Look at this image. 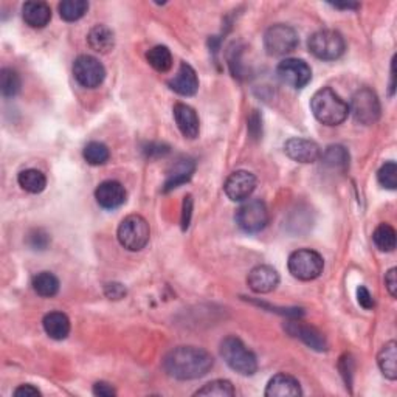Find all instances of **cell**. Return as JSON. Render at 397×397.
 Segmentation results:
<instances>
[{
    "label": "cell",
    "mask_w": 397,
    "mask_h": 397,
    "mask_svg": "<svg viewBox=\"0 0 397 397\" xmlns=\"http://www.w3.org/2000/svg\"><path fill=\"white\" fill-rule=\"evenodd\" d=\"M106 295H107V297H109L111 300H121V298H125L126 288H125V286H121V284H118V283L107 284V286H106Z\"/></svg>",
    "instance_id": "cell-39"
},
{
    "label": "cell",
    "mask_w": 397,
    "mask_h": 397,
    "mask_svg": "<svg viewBox=\"0 0 397 397\" xmlns=\"http://www.w3.org/2000/svg\"><path fill=\"white\" fill-rule=\"evenodd\" d=\"M236 391L232 385V382L228 380H213L210 384H207L197 389L194 396H218V397H232Z\"/></svg>",
    "instance_id": "cell-33"
},
{
    "label": "cell",
    "mask_w": 397,
    "mask_h": 397,
    "mask_svg": "<svg viewBox=\"0 0 397 397\" xmlns=\"http://www.w3.org/2000/svg\"><path fill=\"white\" fill-rule=\"evenodd\" d=\"M288 272L293 278L300 281H312L319 278L323 269H324V261L320 253L310 250V249H302L297 250L288 256L287 261Z\"/></svg>",
    "instance_id": "cell-6"
},
{
    "label": "cell",
    "mask_w": 397,
    "mask_h": 397,
    "mask_svg": "<svg viewBox=\"0 0 397 397\" xmlns=\"http://www.w3.org/2000/svg\"><path fill=\"white\" fill-rule=\"evenodd\" d=\"M277 75L281 81L291 85V88L302 89L306 88L310 83V79H312V70H310L306 61L288 57V60H284L278 64Z\"/></svg>",
    "instance_id": "cell-11"
},
{
    "label": "cell",
    "mask_w": 397,
    "mask_h": 397,
    "mask_svg": "<svg viewBox=\"0 0 397 397\" xmlns=\"http://www.w3.org/2000/svg\"><path fill=\"white\" fill-rule=\"evenodd\" d=\"M74 76L79 85L85 89H95L103 84L106 78L104 66L90 55L78 56L74 62Z\"/></svg>",
    "instance_id": "cell-10"
},
{
    "label": "cell",
    "mask_w": 397,
    "mask_h": 397,
    "mask_svg": "<svg viewBox=\"0 0 397 397\" xmlns=\"http://www.w3.org/2000/svg\"><path fill=\"white\" fill-rule=\"evenodd\" d=\"M146 60L149 66L160 74H166L172 67V55L169 48L165 46H155L151 48L146 53Z\"/></svg>",
    "instance_id": "cell-28"
},
{
    "label": "cell",
    "mask_w": 397,
    "mask_h": 397,
    "mask_svg": "<svg viewBox=\"0 0 397 397\" xmlns=\"http://www.w3.org/2000/svg\"><path fill=\"white\" fill-rule=\"evenodd\" d=\"M14 396L16 397H36L41 396V391L33 385H20L19 388L14 389Z\"/></svg>",
    "instance_id": "cell-42"
},
{
    "label": "cell",
    "mask_w": 397,
    "mask_h": 397,
    "mask_svg": "<svg viewBox=\"0 0 397 397\" xmlns=\"http://www.w3.org/2000/svg\"><path fill=\"white\" fill-rule=\"evenodd\" d=\"M93 394L98 397H113L117 394V391H115L113 386L107 384V382H97V384L93 385Z\"/></svg>",
    "instance_id": "cell-38"
},
{
    "label": "cell",
    "mask_w": 397,
    "mask_h": 397,
    "mask_svg": "<svg viewBox=\"0 0 397 397\" xmlns=\"http://www.w3.org/2000/svg\"><path fill=\"white\" fill-rule=\"evenodd\" d=\"M298 34L284 24L272 25L264 34V48L270 56H286L298 47Z\"/></svg>",
    "instance_id": "cell-8"
},
{
    "label": "cell",
    "mask_w": 397,
    "mask_h": 397,
    "mask_svg": "<svg viewBox=\"0 0 397 397\" xmlns=\"http://www.w3.org/2000/svg\"><path fill=\"white\" fill-rule=\"evenodd\" d=\"M44 330L53 340H64L70 334V320L62 312H50L44 316Z\"/></svg>",
    "instance_id": "cell-21"
},
{
    "label": "cell",
    "mask_w": 397,
    "mask_h": 397,
    "mask_svg": "<svg viewBox=\"0 0 397 397\" xmlns=\"http://www.w3.org/2000/svg\"><path fill=\"white\" fill-rule=\"evenodd\" d=\"M267 397H295L301 396L300 382L288 374H277L267 384L265 393Z\"/></svg>",
    "instance_id": "cell-18"
},
{
    "label": "cell",
    "mask_w": 397,
    "mask_h": 397,
    "mask_svg": "<svg viewBox=\"0 0 397 397\" xmlns=\"http://www.w3.org/2000/svg\"><path fill=\"white\" fill-rule=\"evenodd\" d=\"M22 81H20V76L16 70L13 69H2L0 71V90H2V95L6 98L16 97Z\"/></svg>",
    "instance_id": "cell-32"
},
{
    "label": "cell",
    "mask_w": 397,
    "mask_h": 397,
    "mask_svg": "<svg viewBox=\"0 0 397 397\" xmlns=\"http://www.w3.org/2000/svg\"><path fill=\"white\" fill-rule=\"evenodd\" d=\"M172 112H174V120H176L179 131L182 132L185 139H190V140L196 139L200 131L199 117H197L196 111H194L193 107H190L188 104L177 103L174 106V109H172Z\"/></svg>",
    "instance_id": "cell-17"
},
{
    "label": "cell",
    "mask_w": 397,
    "mask_h": 397,
    "mask_svg": "<svg viewBox=\"0 0 397 397\" xmlns=\"http://www.w3.org/2000/svg\"><path fill=\"white\" fill-rule=\"evenodd\" d=\"M256 188V177L249 171H236L230 174L223 185L227 197L233 202L247 200Z\"/></svg>",
    "instance_id": "cell-12"
},
{
    "label": "cell",
    "mask_w": 397,
    "mask_h": 397,
    "mask_svg": "<svg viewBox=\"0 0 397 397\" xmlns=\"http://www.w3.org/2000/svg\"><path fill=\"white\" fill-rule=\"evenodd\" d=\"M194 169H196V165H194L193 160H188V158H183V160H179L172 169L169 171L168 179H166V183L163 191L168 193L171 190H174L179 185L186 183L194 174Z\"/></svg>",
    "instance_id": "cell-22"
},
{
    "label": "cell",
    "mask_w": 397,
    "mask_h": 397,
    "mask_svg": "<svg viewBox=\"0 0 397 397\" xmlns=\"http://www.w3.org/2000/svg\"><path fill=\"white\" fill-rule=\"evenodd\" d=\"M191 210H193V199L191 196H186L183 200V211H182V228L186 230L191 221Z\"/></svg>",
    "instance_id": "cell-40"
},
{
    "label": "cell",
    "mask_w": 397,
    "mask_h": 397,
    "mask_svg": "<svg viewBox=\"0 0 397 397\" xmlns=\"http://www.w3.org/2000/svg\"><path fill=\"white\" fill-rule=\"evenodd\" d=\"M168 85L171 90H174L182 97L196 95V92L199 90V78L196 70H194L190 64L182 62L179 67L177 75L172 78L171 81H168Z\"/></svg>",
    "instance_id": "cell-16"
},
{
    "label": "cell",
    "mask_w": 397,
    "mask_h": 397,
    "mask_svg": "<svg viewBox=\"0 0 397 397\" xmlns=\"http://www.w3.org/2000/svg\"><path fill=\"white\" fill-rule=\"evenodd\" d=\"M214 358L211 354L196 346H179L169 351L163 360V368L171 377L179 380L200 379L211 371Z\"/></svg>",
    "instance_id": "cell-1"
},
{
    "label": "cell",
    "mask_w": 397,
    "mask_h": 397,
    "mask_svg": "<svg viewBox=\"0 0 397 397\" xmlns=\"http://www.w3.org/2000/svg\"><path fill=\"white\" fill-rule=\"evenodd\" d=\"M235 219L242 232L259 233L269 223V210L263 200L251 199L237 208Z\"/></svg>",
    "instance_id": "cell-7"
},
{
    "label": "cell",
    "mask_w": 397,
    "mask_h": 397,
    "mask_svg": "<svg viewBox=\"0 0 397 397\" xmlns=\"http://www.w3.org/2000/svg\"><path fill=\"white\" fill-rule=\"evenodd\" d=\"M394 60H393V64H391V85H389V95H393L394 93Z\"/></svg>",
    "instance_id": "cell-44"
},
{
    "label": "cell",
    "mask_w": 397,
    "mask_h": 397,
    "mask_svg": "<svg viewBox=\"0 0 397 397\" xmlns=\"http://www.w3.org/2000/svg\"><path fill=\"white\" fill-rule=\"evenodd\" d=\"M247 284L255 293H269L278 287L279 275L270 265H258L250 270Z\"/></svg>",
    "instance_id": "cell-14"
},
{
    "label": "cell",
    "mask_w": 397,
    "mask_h": 397,
    "mask_svg": "<svg viewBox=\"0 0 397 397\" xmlns=\"http://www.w3.org/2000/svg\"><path fill=\"white\" fill-rule=\"evenodd\" d=\"M83 157L89 165L99 166V165L107 163V160H109V157H111V153H109V148H107L104 143L90 141L85 144V148L83 151Z\"/></svg>",
    "instance_id": "cell-31"
},
{
    "label": "cell",
    "mask_w": 397,
    "mask_h": 397,
    "mask_svg": "<svg viewBox=\"0 0 397 397\" xmlns=\"http://www.w3.org/2000/svg\"><path fill=\"white\" fill-rule=\"evenodd\" d=\"M118 242L129 251H139L146 247L151 237L148 221L140 214H131L121 221L118 232Z\"/></svg>",
    "instance_id": "cell-4"
},
{
    "label": "cell",
    "mask_w": 397,
    "mask_h": 397,
    "mask_svg": "<svg viewBox=\"0 0 397 397\" xmlns=\"http://www.w3.org/2000/svg\"><path fill=\"white\" fill-rule=\"evenodd\" d=\"M32 286L34 288V292L38 293L39 297L44 298H52L60 292V279L50 272L38 273V275L33 278Z\"/></svg>",
    "instance_id": "cell-26"
},
{
    "label": "cell",
    "mask_w": 397,
    "mask_h": 397,
    "mask_svg": "<svg viewBox=\"0 0 397 397\" xmlns=\"http://www.w3.org/2000/svg\"><path fill=\"white\" fill-rule=\"evenodd\" d=\"M379 183L386 190H396L397 188V165L394 162L385 163L377 172Z\"/></svg>",
    "instance_id": "cell-34"
},
{
    "label": "cell",
    "mask_w": 397,
    "mask_h": 397,
    "mask_svg": "<svg viewBox=\"0 0 397 397\" xmlns=\"http://www.w3.org/2000/svg\"><path fill=\"white\" fill-rule=\"evenodd\" d=\"M396 360H397V344L396 342H388L379 352L377 363L382 374L389 380H396L397 377Z\"/></svg>",
    "instance_id": "cell-24"
},
{
    "label": "cell",
    "mask_w": 397,
    "mask_h": 397,
    "mask_svg": "<svg viewBox=\"0 0 397 397\" xmlns=\"http://www.w3.org/2000/svg\"><path fill=\"white\" fill-rule=\"evenodd\" d=\"M332 6H334V8H340V10H356V8H358V5L357 4H343V5H340V4H332Z\"/></svg>",
    "instance_id": "cell-43"
},
{
    "label": "cell",
    "mask_w": 397,
    "mask_h": 397,
    "mask_svg": "<svg viewBox=\"0 0 397 397\" xmlns=\"http://www.w3.org/2000/svg\"><path fill=\"white\" fill-rule=\"evenodd\" d=\"M221 357L241 375H253L258 371L256 356L237 337H227L221 343Z\"/></svg>",
    "instance_id": "cell-3"
},
{
    "label": "cell",
    "mask_w": 397,
    "mask_h": 397,
    "mask_svg": "<svg viewBox=\"0 0 397 397\" xmlns=\"http://www.w3.org/2000/svg\"><path fill=\"white\" fill-rule=\"evenodd\" d=\"M89 46L98 53H109L115 46V36L109 27L97 25L93 27L88 36Z\"/></svg>",
    "instance_id": "cell-23"
},
{
    "label": "cell",
    "mask_w": 397,
    "mask_h": 397,
    "mask_svg": "<svg viewBox=\"0 0 397 397\" xmlns=\"http://www.w3.org/2000/svg\"><path fill=\"white\" fill-rule=\"evenodd\" d=\"M396 273H397V270L391 269L386 273V277H385L386 288H388V292H389V295H391L393 298L397 297V278H396Z\"/></svg>",
    "instance_id": "cell-41"
},
{
    "label": "cell",
    "mask_w": 397,
    "mask_h": 397,
    "mask_svg": "<svg viewBox=\"0 0 397 397\" xmlns=\"http://www.w3.org/2000/svg\"><path fill=\"white\" fill-rule=\"evenodd\" d=\"M323 163L332 169L344 171L349 166V154L340 144H332L321 154Z\"/></svg>",
    "instance_id": "cell-27"
},
{
    "label": "cell",
    "mask_w": 397,
    "mask_h": 397,
    "mask_svg": "<svg viewBox=\"0 0 397 397\" xmlns=\"http://www.w3.org/2000/svg\"><path fill=\"white\" fill-rule=\"evenodd\" d=\"M288 334L293 335V337H298L300 340L305 342L310 348L315 349V351H326L328 349V343H326V338L323 337L321 332L316 330L312 326H306V324L302 323H291L287 326Z\"/></svg>",
    "instance_id": "cell-19"
},
{
    "label": "cell",
    "mask_w": 397,
    "mask_h": 397,
    "mask_svg": "<svg viewBox=\"0 0 397 397\" xmlns=\"http://www.w3.org/2000/svg\"><path fill=\"white\" fill-rule=\"evenodd\" d=\"M349 112H352L354 118L363 126L374 125L380 118V101L371 89L363 88L352 97Z\"/></svg>",
    "instance_id": "cell-9"
},
{
    "label": "cell",
    "mask_w": 397,
    "mask_h": 397,
    "mask_svg": "<svg viewBox=\"0 0 397 397\" xmlns=\"http://www.w3.org/2000/svg\"><path fill=\"white\" fill-rule=\"evenodd\" d=\"M22 18L32 28H44L52 20V8L46 2H27L22 6Z\"/></svg>",
    "instance_id": "cell-20"
},
{
    "label": "cell",
    "mask_w": 397,
    "mask_h": 397,
    "mask_svg": "<svg viewBox=\"0 0 397 397\" xmlns=\"http://www.w3.org/2000/svg\"><path fill=\"white\" fill-rule=\"evenodd\" d=\"M372 241L380 251H393L396 249V230L389 223H380L374 230Z\"/></svg>",
    "instance_id": "cell-30"
},
{
    "label": "cell",
    "mask_w": 397,
    "mask_h": 397,
    "mask_svg": "<svg viewBox=\"0 0 397 397\" xmlns=\"http://www.w3.org/2000/svg\"><path fill=\"white\" fill-rule=\"evenodd\" d=\"M310 109L314 117L326 126H338L348 118L349 106L342 97L329 88H323L310 99Z\"/></svg>",
    "instance_id": "cell-2"
},
{
    "label": "cell",
    "mask_w": 397,
    "mask_h": 397,
    "mask_svg": "<svg viewBox=\"0 0 397 397\" xmlns=\"http://www.w3.org/2000/svg\"><path fill=\"white\" fill-rule=\"evenodd\" d=\"M309 52L321 61H335L346 50L343 36L334 30H321L310 36L307 41Z\"/></svg>",
    "instance_id": "cell-5"
},
{
    "label": "cell",
    "mask_w": 397,
    "mask_h": 397,
    "mask_svg": "<svg viewBox=\"0 0 397 397\" xmlns=\"http://www.w3.org/2000/svg\"><path fill=\"white\" fill-rule=\"evenodd\" d=\"M60 10V16L67 20V22H76L84 14L89 11V4L85 0H64L57 6Z\"/></svg>",
    "instance_id": "cell-29"
},
{
    "label": "cell",
    "mask_w": 397,
    "mask_h": 397,
    "mask_svg": "<svg viewBox=\"0 0 397 397\" xmlns=\"http://www.w3.org/2000/svg\"><path fill=\"white\" fill-rule=\"evenodd\" d=\"M284 151L288 158L298 163H314L321 157L319 144L306 139H291L284 144Z\"/></svg>",
    "instance_id": "cell-13"
},
{
    "label": "cell",
    "mask_w": 397,
    "mask_h": 397,
    "mask_svg": "<svg viewBox=\"0 0 397 397\" xmlns=\"http://www.w3.org/2000/svg\"><path fill=\"white\" fill-rule=\"evenodd\" d=\"M50 242V237L47 233L41 232V230H36L30 235V245L34 250H44Z\"/></svg>",
    "instance_id": "cell-36"
},
{
    "label": "cell",
    "mask_w": 397,
    "mask_h": 397,
    "mask_svg": "<svg viewBox=\"0 0 397 397\" xmlns=\"http://www.w3.org/2000/svg\"><path fill=\"white\" fill-rule=\"evenodd\" d=\"M249 132L250 135L253 137L255 140H258L259 137L263 135V117L259 115L258 111H253L250 113V117H249Z\"/></svg>",
    "instance_id": "cell-35"
},
{
    "label": "cell",
    "mask_w": 397,
    "mask_h": 397,
    "mask_svg": "<svg viewBox=\"0 0 397 397\" xmlns=\"http://www.w3.org/2000/svg\"><path fill=\"white\" fill-rule=\"evenodd\" d=\"M18 182L24 191L30 194H39L46 190L47 179L39 169H25L19 174Z\"/></svg>",
    "instance_id": "cell-25"
},
{
    "label": "cell",
    "mask_w": 397,
    "mask_h": 397,
    "mask_svg": "<svg viewBox=\"0 0 397 397\" xmlns=\"http://www.w3.org/2000/svg\"><path fill=\"white\" fill-rule=\"evenodd\" d=\"M126 190L117 180H106V182L99 183L95 191V199L99 207L106 208V210H115V208L121 207L126 202Z\"/></svg>",
    "instance_id": "cell-15"
},
{
    "label": "cell",
    "mask_w": 397,
    "mask_h": 397,
    "mask_svg": "<svg viewBox=\"0 0 397 397\" xmlns=\"http://www.w3.org/2000/svg\"><path fill=\"white\" fill-rule=\"evenodd\" d=\"M357 300H358V305L362 306L363 309H372L374 307V298L372 295L370 293V291L365 286H360L357 288Z\"/></svg>",
    "instance_id": "cell-37"
}]
</instances>
